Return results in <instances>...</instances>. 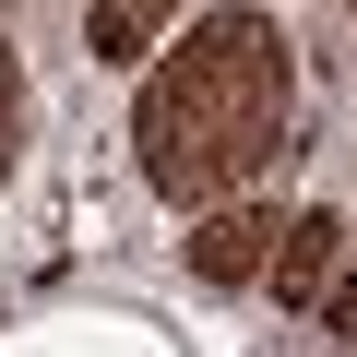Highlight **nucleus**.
I'll use <instances>...</instances> for the list:
<instances>
[{"label":"nucleus","mask_w":357,"mask_h":357,"mask_svg":"<svg viewBox=\"0 0 357 357\" xmlns=\"http://www.w3.org/2000/svg\"><path fill=\"white\" fill-rule=\"evenodd\" d=\"M286 119H298V60L274 36V13H203L178 36L131 107V167L155 203H227L286 155Z\"/></svg>","instance_id":"obj_1"},{"label":"nucleus","mask_w":357,"mask_h":357,"mask_svg":"<svg viewBox=\"0 0 357 357\" xmlns=\"http://www.w3.org/2000/svg\"><path fill=\"white\" fill-rule=\"evenodd\" d=\"M333 262H345V215H333V203H310V215H286V227H274V262H262V286H274V310H286V321H310V298L333 286Z\"/></svg>","instance_id":"obj_2"},{"label":"nucleus","mask_w":357,"mask_h":357,"mask_svg":"<svg viewBox=\"0 0 357 357\" xmlns=\"http://www.w3.org/2000/svg\"><path fill=\"white\" fill-rule=\"evenodd\" d=\"M274 227H286L274 203H238V191L203 203V227H191V274H203V286H250V274L274 262Z\"/></svg>","instance_id":"obj_3"},{"label":"nucleus","mask_w":357,"mask_h":357,"mask_svg":"<svg viewBox=\"0 0 357 357\" xmlns=\"http://www.w3.org/2000/svg\"><path fill=\"white\" fill-rule=\"evenodd\" d=\"M167 24H178V0H96V13H84V48L96 60H143Z\"/></svg>","instance_id":"obj_4"},{"label":"nucleus","mask_w":357,"mask_h":357,"mask_svg":"<svg viewBox=\"0 0 357 357\" xmlns=\"http://www.w3.org/2000/svg\"><path fill=\"white\" fill-rule=\"evenodd\" d=\"M13 155H24V60L0 48V178H13Z\"/></svg>","instance_id":"obj_5"},{"label":"nucleus","mask_w":357,"mask_h":357,"mask_svg":"<svg viewBox=\"0 0 357 357\" xmlns=\"http://www.w3.org/2000/svg\"><path fill=\"white\" fill-rule=\"evenodd\" d=\"M310 321H321V333H357V262H333V286L310 298Z\"/></svg>","instance_id":"obj_6"}]
</instances>
